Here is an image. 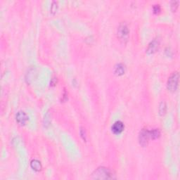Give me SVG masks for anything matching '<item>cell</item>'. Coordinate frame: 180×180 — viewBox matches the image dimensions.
I'll return each instance as SVG.
<instances>
[{"mask_svg": "<svg viewBox=\"0 0 180 180\" xmlns=\"http://www.w3.org/2000/svg\"><path fill=\"white\" fill-rule=\"evenodd\" d=\"M92 179H108L112 178V173L108 168L100 167L98 168L92 176Z\"/></svg>", "mask_w": 180, "mask_h": 180, "instance_id": "6da1fadb", "label": "cell"}, {"mask_svg": "<svg viewBox=\"0 0 180 180\" xmlns=\"http://www.w3.org/2000/svg\"><path fill=\"white\" fill-rule=\"evenodd\" d=\"M179 75L178 72H174L169 77L167 82V88L171 92L177 91L179 85Z\"/></svg>", "mask_w": 180, "mask_h": 180, "instance_id": "7a4b0ae2", "label": "cell"}, {"mask_svg": "<svg viewBox=\"0 0 180 180\" xmlns=\"http://www.w3.org/2000/svg\"><path fill=\"white\" fill-rule=\"evenodd\" d=\"M129 34V30L128 25L125 22H121L117 30L118 38L120 39V41L126 42L128 39Z\"/></svg>", "mask_w": 180, "mask_h": 180, "instance_id": "3957f363", "label": "cell"}, {"mask_svg": "<svg viewBox=\"0 0 180 180\" xmlns=\"http://www.w3.org/2000/svg\"><path fill=\"white\" fill-rule=\"evenodd\" d=\"M149 139H150L149 130L147 129H142L139 134V142L140 145L145 147L148 145Z\"/></svg>", "mask_w": 180, "mask_h": 180, "instance_id": "277c9868", "label": "cell"}, {"mask_svg": "<svg viewBox=\"0 0 180 180\" xmlns=\"http://www.w3.org/2000/svg\"><path fill=\"white\" fill-rule=\"evenodd\" d=\"M160 47V42L157 39H154L150 43L148 44L147 49H146V53L147 54L151 55L156 53Z\"/></svg>", "mask_w": 180, "mask_h": 180, "instance_id": "5b68a950", "label": "cell"}, {"mask_svg": "<svg viewBox=\"0 0 180 180\" xmlns=\"http://www.w3.org/2000/svg\"><path fill=\"white\" fill-rule=\"evenodd\" d=\"M125 129V125L122 121H116V122L112 124L111 127V131L115 134H120L123 132Z\"/></svg>", "mask_w": 180, "mask_h": 180, "instance_id": "8992f818", "label": "cell"}, {"mask_svg": "<svg viewBox=\"0 0 180 180\" xmlns=\"http://www.w3.org/2000/svg\"><path fill=\"white\" fill-rule=\"evenodd\" d=\"M16 120L19 125H24L28 120V117L24 111H18L16 115Z\"/></svg>", "mask_w": 180, "mask_h": 180, "instance_id": "52a82bcc", "label": "cell"}, {"mask_svg": "<svg viewBox=\"0 0 180 180\" xmlns=\"http://www.w3.org/2000/svg\"><path fill=\"white\" fill-rule=\"evenodd\" d=\"M125 66L122 63H118L114 67V74L117 76H121L125 74Z\"/></svg>", "mask_w": 180, "mask_h": 180, "instance_id": "ba28073f", "label": "cell"}, {"mask_svg": "<svg viewBox=\"0 0 180 180\" xmlns=\"http://www.w3.org/2000/svg\"><path fill=\"white\" fill-rule=\"evenodd\" d=\"M30 167L34 171L39 172L42 170V164H41V162H40V161H39V160L34 159L30 162Z\"/></svg>", "mask_w": 180, "mask_h": 180, "instance_id": "9c48e42d", "label": "cell"}, {"mask_svg": "<svg viewBox=\"0 0 180 180\" xmlns=\"http://www.w3.org/2000/svg\"><path fill=\"white\" fill-rule=\"evenodd\" d=\"M150 139H156L160 136V131L159 129H153L149 130Z\"/></svg>", "mask_w": 180, "mask_h": 180, "instance_id": "30bf717a", "label": "cell"}, {"mask_svg": "<svg viewBox=\"0 0 180 180\" xmlns=\"http://www.w3.org/2000/svg\"><path fill=\"white\" fill-rule=\"evenodd\" d=\"M166 111H167V105L165 101H162L161 103H160L159 105V114L160 115H164L166 112Z\"/></svg>", "mask_w": 180, "mask_h": 180, "instance_id": "8fae6325", "label": "cell"}, {"mask_svg": "<svg viewBox=\"0 0 180 180\" xmlns=\"http://www.w3.org/2000/svg\"><path fill=\"white\" fill-rule=\"evenodd\" d=\"M178 6H179V1L172 2H171L172 11L173 12H174V11H176V10L177 9V8H178Z\"/></svg>", "mask_w": 180, "mask_h": 180, "instance_id": "7c38bea8", "label": "cell"}, {"mask_svg": "<svg viewBox=\"0 0 180 180\" xmlns=\"http://www.w3.org/2000/svg\"><path fill=\"white\" fill-rule=\"evenodd\" d=\"M80 134L81 137L82 138V139L86 142V140H87V133H86L85 129H84L83 128H80Z\"/></svg>", "mask_w": 180, "mask_h": 180, "instance_id": "4fadbf2b", "label": "cell"}, {"mask_svg": "<svg viewBox=\"0 0 180 180\" xmlns=\"http://www.w3.org/2000/svg\"><path fill=\"white\" fill-rule=\"evenodd\" d=\"M153 10L154 13H158L161 11V8H160L159 4H155L153 7Z\"/></svg>", "mask_w": 180, "mask_h": 180, "instance_id": "5bb4252c", "label": "cell"}, {"mask_svg": "<svg viewBox=\"0 0 180 180\" xmlns=\"http://www.w3.org/2000/svg\"><path fill=\"white\" fill-rule=\"evenodd\" d=\"M57 3L56 2H52V7H51V12L52 13H55L56 11V9H57Z\"/></svg>", "mask_w": 180, "mask_h": 180, "instance_id": "9a60e30c", "label": "cell"}]
</instances>
